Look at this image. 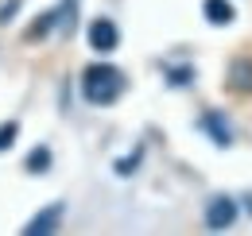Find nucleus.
<instances>
[{
  "instance_id": "nucleus-1",
  "label": "nucleus",
  "mask_w": 252,
  "mask_h": 236,
  "mask_svg": "<svg viewBox=\"0 0 252 236\" xmlns=\"http://www.w3.org/2000/svg\"><path fill=\"white\" fill-rule=\"evenodd\" d=\"M125 89H128V78L121 74V66H113V62H94L82 74V97L90 105H97V109L117 105L125 97Z\"/></svg>"
},
{
  "instance_id": "nucleus-2",
  "label": "nucleus",
  "mask_w": 252,
  "mask_h": 236,
  "mask_svg": "<svg viewBox=\"0 0 252 236\" xmlns=\"http://www.w3.org/2000/svg\"><path fill=\"white\" fill-rule=\"evenodd\" d=\"M233 221H237V202L225 198V194H218V198L206 206V229H210V233H225Z\"/></svg>"
},
{
  "instance_id": "nucleus-3",
  "label": "nucleus",
  "mask_w": 252,
  "mask_h": 236,
  "mask_svg": "<svg viewBox=\"0 0 252 236\" xmlns=\"http://www.w3.org/2000/svg\"><path fill=\"white\" fill-rule=\"evenodd\" d=\"M90 47H94V51H101V55L117 51V47H121V28H117L113 20H105V16H101V20H94V24H90Z\"/></svg>"
},
{
  "instance_id": "nucleus-4",
  "label": "nucleus",
  "mask_w": 252,
  "mask_h": 236,
  "mask_svg": "<svg viewBox=\"0 0 252 236\" xmlns=\"http://www.w3.org/2000/svg\"><path fill=\"white\" fill-rule=\"evenodd\" d=\"M198 128H202L218 148H229V144H233V128H229L225 113H218V109H206V113L198 117Z\"/></svg>"
},
{
  "instance_id": "nucleus-5",
  "label": "nucleus",
  "mask_w": 252,
  "mask_h": 236,
  "mask_svg": "<svg viewBox=\"0 0 252 236\" xmlns=\"http://www.w3.org/2000/svg\"><path fill=\"white\" fill-rule=\"evenodd\" d=\"M70 8H74V0H63L59 8H51V12H43V16L35 20L32 28H28V39H32V43H39L43 35H51V31H55V24H59V20H66V16H70Z\"/></svg>"
},
{
  "instance_id": "nucleus-6",
  "label": "nucleus",
  "mask_w": 252,
  "mask_h": 236,
  "mask_svg": "<svg viewBox=\"0 0 252 236\" xmlns=\"http://www.w3.org/2000/svg\"><path fill=\"white\" fill-rule=\"evenodd\" d=\"M59 221H63V206L55 202V206H47L43 213H35L32 221L24 225V233H28V236H43V233H55V229H59Z\"/></svg>"
},
{
  "instance_id": "nucleus-7",
  "label": "nucleus",
  "mask_w": 252,
  "mask_h": 236,
  "mask_svg": "<svg viewBox=\"0 0 252 236\" xmlns=\"http://www.w3.org/2000/svg\"><path fill=\"white\" fill-rule=\"evenodd\" d=\"M225 86L233 89V93H252V59H233Z\"/></svg>"
},
{
  "instance_id": "nucleus-8",
  "label": "nucleus",
  "mask_w": 252,
  "mask_h": 236,
  "mask_svg": "<svg viewBox=\"0 0 252 236\" xmlns=\"http://www.w3.org/2000/svg\"><path fill=\"white\" fill-rule=\"evenodd\" d=\"M202 16H206V24L225 28V24H233V20H237V8H233L229 0H202Z\"/></svg>"
},
{
  "instance_id": "nucleus-9",
  "label": "nucleus",
  "mask_w": 252,
  "mask_h": 236,
  "mask_svg": "<svg viewBox=\"0 0 252 236\" xmlns=\"http://www.w3.org/2000/svg\"><path fill=\"white\" fill-rule=\"evenodd\" d=\"M28 171H32V175L51 171V151H47V148H35L32 155H28Z\"/></svg>"
},
{
  "instance_id": "nucleus-10",
  "label": "nucleus",
  "mask_w": 252,
  "mask_h": 236,
  "mask_svg": "<svg viewBox=\"0 0 252 236\" xmlns=\"http://www.w3.org/2000/svg\"><path fill=\"white\" fill-rule=\"evenodd\" d=\"M16 136H20V124H12V120H8V124H0V151L12 148V140H16Z\"/></svg>"
},
{
  "instance_id": "nucleus-11",
  "label": "nucleus",
  "mask_w": 252,
  "mask_h": 236,
  "mask_svg": "<svg viewBox=\"0 0 252 236\" xmlns=\"http://www.w3.org/2000/svg\"><path fill=\"white\" fill-rule=\"evenodd\" d=\"M136 163H140V151H136V155H128L125 163H117V171H121V175H132V171H136Z\"/></svg>"
}]
</instances>
